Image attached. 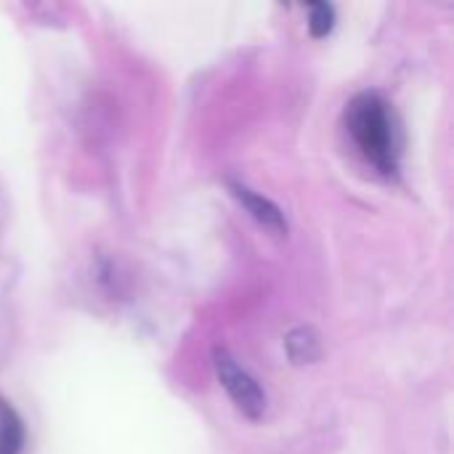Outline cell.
<instances>
[{"label":"cell","instance_id":"obj_2","mask_svg":"<svg viewBox=\"0 0 454 454\" xmlns=\"http://www.w3.org/2000/svg\"><path fill=\"white\" fill-rule=\"evenodd\" d=\"M213 367H215V375L223 386V391L231 396V402L237 404V410L250 418V420H258L263 412H266V394L263 388L258 386V380L242 370L237 364V359L226 351V348H215L213 351Z\"/></svg>","mask_w":454,"mask_h":454},{"label":"cell","instance_id":"obj_3","mask_svg":"<svg viewBox=\"0 0 454 454\" xmlns=\"http://www.w3.org/2000/svg\"><path fill=\"white\" fill-rule=\"evenodd\" d=\"M229 189H231V194L237 197V202H239V205L263 226V229H269L271 234H279V237L287 234L285 213H282L271 200H266L263 194H258V192H253L250 186L237 184V181H229Z\"/></svg>","mask_w":454,"mask_h":454},{"label":"cell","instance_id":"obj_5","mask_svg":"<svg viewBox=\"0 0 454 454\" xmlns=\"http://www.w3.org/2000/svg\"><path fill=\"white\" fill-rule=\"evenodd\" d=\"M24 447V423L16 410L0 399V454H19Z\"/></svg>","mask_w":454,"mask_h":454},{"label":"cell","instance_id":"obj_4","mask_svg":"<svg viewBox=\"0 0 454 454\" xmlns=\"http://www.w3.org/2000/svg\"><path fill=\"white\" fill-rule=\"evenodd\" d=\"M285 346L295 364H314L322 356V338L314 327H295L287 335Z\"/></svg>","mask_w":454,"mask_h":454},{"label":"cell","instance_id":"obj_1","mask_svg":"<svg viewBox=\"0 0 454 454\" xmlns=\"http://www.w3.org/2000/svg\"><path fill=\"white\" fill-rule=\"evenodd\" d=\"M346 125L362 157L380 173L399 168V130L391 104L378 93H359L346 109Z\"/></svg>","mask_w":454,"mask_h":454},{"label":"cell","instance_id":"obj_6","mask_svg":"<svg viewBox=\"0 0 454 454\" xmlns=\"http://www.w3.org/2000/svg\"><path fill=\"white\" fill-rule=\"evenodd\" d=\"M335 27V5L333 3H311L309 5V32L314 37H327Z\"/></svg>","mask_w":454,"mask_h":454}]
</instances>
